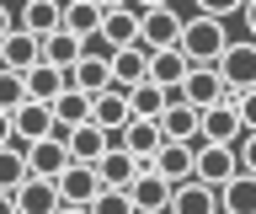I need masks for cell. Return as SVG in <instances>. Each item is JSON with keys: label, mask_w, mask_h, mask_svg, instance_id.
Returning a JSON list of instances; mask_svg holds the SVG:
<instances>
[{"label": "cell", "mask_w": 256, "mask_h": 214, "mask_svg": "<svg viewBox=\"0 0 256 214\" xmlns=\"http://www.w3.org/2000/svg\"><path fill=\"white\" fill-rule=\"evenodd\" d=\"M182 54L192 59V70H219V59L230 54V33H224L219 17H198L187 22V33H182Z\"/></svg>", "instance_id": "cell-1"}, {"label": "cell", "mask_w": 256, "mask_h": 214, "mask_svg": "<svg viewBox=\"0 0 256 214\" xmlns=\"http://www.w3.org/2000/svg\"><path fill=\"white\" fill-rule=\"evenodd\" d=\"M144 11V49L160 54V49H182V33H187V17H176L171 6H139Z\"/></svg>", "instance_id": "cell-2"}, {"label": "cell", "mask_w": 256, "mask_h": 214, "mask_svg": "<svg viewBox=\"0 0 256 214\" xmlns=\"http://www.w3.org/2000/svg\"><path fill=\"white\" fill-rule=\"evenodd\" d=\"M171 182L155 171V161H139V177H134V187H128V198H134V209L139 214H171Z\"/></svg>", "instance_id": "cell-3"}, {"label": "cell", "mask_w": 256, "mask_h": 214, "mask_svg": "<svg viewBox=\"0 0 256 214\" xmlns=\"http://www.w3.org/2000/svg\"><path fill=\"white\" fill-rule=\"evenodd\" d=\"M144 38V11H134V6H118L112 0L107 6V22H102V49H139Z\"/></svg>", "instance_id": "cell-4"}, {"label": "cell", "mask_w": 256, "mask_h": 214, "mask_svg": "<svg viewBox=\"0 0 256 214\" xmlns=\"http://www.w3.org/2000/svg\"><path fill=\"white\" fill-rule=\"evenodd\" d=\"M102 193H107V182H102V171H96V166H80V161H75V166L59 177V198H64V209H91Z\"/></svg>", "instance_id": "cell-5"}, {"label": "cell", "mask_w": 256, "mask_h": 214, "mask_svg": "<svg viewBox=\"0 0 256 214\" xmlns=\"http://www.w3.org/2000/svg\"><path fill=\"white\" fill-rule=\"evenodd\" d=\"M219 81L230 86V97L256 91V43H230V54L219 59Z\"/></svg>", "instance_id": "cell-6"}, {"label": "cell", "mask_w": 256, "mask_h": 214, "mask_svg": "<svg viewBox=\"0 0 256 214\" xmlns=\"http://www.w3.org/2000/svg\"><path fill=\"white\" fill-rule=\"evenodd\" d=\"M27 166H32V177L59 182L64 171L75 166V155H70V139H64V134H54V139H43V145H27Z\"/></svg>", "instance_id": "cell-7"}, {"label": "cell", "mask_w": 256, "mask_h": 214, "mask_svg": "<svg viewBox=\"0 0 256 214\" xmlns=\"http://www.w3.org/2000/svg\"><path fill=\"white\" fill-rule=\"evenodd\" d=\"M70 86H75V91H86V97L112 91V49H86V59L70 70Z\"/></svg>", "instance_id": "cell-8"}, {"label": "cell", "mask_w": 256, "mask_h": 214, "mask_svg": "<svg viewBox=\"0 0 256 214\" xmlns=\"http://www.w3.org/2000/svg\"><path fill=\"white\" fill-rule=\"evenodd\" d=\"M240 177V150L235 145H198V182L224 187Z\"/></svg>", "instance_id": "cell-9"}, {"label": "cell", "mask_w": 256, "mask_h": 214, "mask_svg": "<svg viewBox=\"0 0 256 214\" xmlns=\"http://www.w3.org/2000/svg\"><path fill=\"white\" fill-rule=\"evenodd\" d=\"M64 139H70V155H75L80 166H102L112 150H118V134H107L102 123H80V129L64 134Z\"/></svg>", "instance_id": "cell-10"}, {"label": "cell", "mask_w": 256, "mask_h": 214, "mask_svg": "<svg viewBox=\"0 0 256 214\" xmlns=\"http://www.w3.org/2000/svg\"><path fill=\"white\" fill-rule=\"evenodd\" d=\"M11 123H16V145H43V139H54V134H59V123H54V107H48V102H27V107H16Z\"/></svg>", "instance_id": "cell-11"}, {"label": "cell", "mask_w": 256, "mask_h": 214, "mask_svg": "<svg viewBox=\"0 0 256 214\" xmlns=\"http://www.w3.org/2000/svg\"><path fill=\"white\" fill-rule=\"evenodd\" d=\"M246 139V123H240V102H219L214 113H203V145H240Z\"/></svg>", "instance_id": "cell-12"}, {"label": "cell", "mask_w": 256, "mask_h": 214, "mask_svg": "<svg viewBox=\"0 0 256 214\" xmlns=\"http://www.w3.org/2000/svg\"><path fill=\"white\" fill-rule=\"evenodd\" d=\"M150 59H155V54L144 49H118L112 54V91H139L144 81H150Z\"/></svg>", "instance_id": "cell-13"}, {"label": "cell", "mask_w": 256, "mask_h": 214, "mask_svg": "<svg viewBox=\"0 0 256 214\" xmlns=\"http://www.w3.org/2000/svg\"><path fill=\"white\" fill-rule=\"evenodd\" d=\"M102 22H107V6H96V0H75V6H64V33L80 38L86 49L102 43Z\"/></svg>", "instance_id": "cell-14"}, {"label": "cell", "mask_w": 256, "mask_h": 214, "mask_svg": "<svg viewBox=\"0 0 256 214\" xmlns=\"http://www.w3.org/2000/svg\"><path fill=\"white\" fill-rule=\"evenodd\" d=\"M160 134H166V145H192V139H203V113H198L192 102L176 97L171 113L160 118Z\"/></svg>", "instance_id": "cell-15"}, {"label": "cell", "mask_w": 256, "mask_h": 214, "mask_svg": "<svg viewBox=\"0 0 256 214\" xmlns=\"http://www.w3.org/2000/svg\"><path fill=\"white\" fill-rule=\"evenodd\" d=\"M182 102H192L198 113H214L219 102H230V86L219 81V70H192L182 86Z\"/></svg>", "instance_id": "cell-16"}, {"label": "cell", "mask_w": 256, "mask_h": 214, "mask_svg": "<svg viewBox=\"0 0 256 214\" xmlns=\"http://www.w3.org/2000/svg\"><path fill=\"white\" fill-rule=\"evenodd\" d=\"M0 65L11 70V75H32V70L43 65V43H38L32 33H22V27H16V33L0 43Z\"/></svg>", "instance_id": "cell-17"}, {"label": "cell", "mask_w": 256, "mask_h": 214, "mask_svg": "<svg viewBox=\"0 0 256 214\" xmlns=\"http://www.w3.org/2000/svg\"><path fill=\"white\" fill-rule=\"evenodd\" d=\"M22 33H32L38 43L59 38L64 33V6H54V0H27V6H22Z\"/></svg>", "instance_id": "cell-18"}, {"label": "cell", "mask_w": 256, "mask_h": 214, "mask_svg": "<svg viewBox=\"0 0 256 214\" xmlns=\"http://www.w3.org/2000/svg\"><path fill=\"white\" fill-rule=\"evenodd\" d=\"M118 145H123L134 161H155L160 150H166V134H160V123H144V118H134V123L118 134Z\"/></svg>", "instance_id": "cell-19"}, {"label": "cell", "mask_w": 256, "mask_h": 214, "mask_svg": "<svg viewBox=\"0 0 256 214\" xmlns=\"http://www.w3.org/2000/svg\"><path fill=\"white\" fill-rule=\"evenodd\" d=\"M155 171L171 182V187H182V182H198V150H192V145H166V150L155 155Z\"/></svg>", "instance_id": "cell-20"}, {"label": "cell", "mask_w": 256, "mask_h": 214, "mask_svg": "<svg viewBox=\"0 0 256 214\" xmlns=\"http://www.w3.org/2000/svg\"><path fill=\"white\" fill-rule=\"evenodd\" d=\"M91 123H102L107 134H123L128 123H134V102H128V91H102L91 107Z\"/></svg>", "instance_id": "cell-21"}, {"label": "cell", "mask_w": 256, "mask_h": 214, "mask_svg": "<svg viewBox=\"0 0 256 214\" xmlns=\"http://www.w3.org/2000/svg\"><path fill=\"white\" fill-rule=\"evenodd\" d=\"M171 214H224L219 209V187H208V182H182L171 193Z\"/></svg>", "instance_id": "cell-22"}, {"label": "cell", "mask_w": 256, "mask_h": 214, "mask_svg": "<svg viewBox=\"0 0 256 214\" xmlns=\"http://www.w3.org/2000/svg\"><path fill=\"white\" fill-rule=\"evenodd\" d=\"M64 209V198H59V182H43V177H32L22 193H16V214H59Z\"/></svg>", "instance_id": "cell-23"}, {"label": "cell", "mask_w": 256, "mask_h": 214, "mask_svg": "<svg viewBox=\"0 0 256 214\" xmlns=\"http://www.w3.org/2000/svg\"><path fill=\"white\" fill-rule=\"evenodd\" d=\"M91 107H96V97H86V91H64L59 102H54V123H59V134H75L80 123H91Z\"/></svg>", "instance_id": "cell-24"}, {"label": "cell", "mask_w": 256, "mask_h": 214, "mask_svg": "<svg viewBox=\"0 0 256 214\" xmlns=\"http://www.w3.org/2000/svg\"><path fill=\"white\" fill-rule=\"evenodd\" d=\"M219 209L224 214H256V177L251 171H240L235 182L219 187Z\"/></svg>", "instance_id": "cell-25"}, {"label": "cell", "mask_w": 256, "mask_h": 214, "mask_svg": "<svg viewBox=\"0 0 256 214\" xmlns=\"http://www.w3.org/2000/svg\"><path fill=\"white\" fill-rule=\"evenodd\" d=\"M27 182H32L27 145H11V150H0V193H22Z\"/></svg>", "instance_id": "cell-26"}, {"label": "cell", "mask_w": 256, "mask_h": 214, "mask_svg": "<svg viewBox=\"0 0 256 214\" xmlns=\"http://www.w3.org/2000/svg\"><path fill=\"white\" fill-rule=\"evenodd\" d=\"M27 91H32V102H48V107H54V102L70 91V75L54 70V65H38V70L27 75Z\"/></svg>", "instance_id": "cell-27"}, {"label": "cell", "mask_w": 256, "mask_h": 214, "mask_svg": "<svg viewBox=\"0 0 256 214\" xmlns=\"http://www.w3.org/2000/svg\"><path fill=\"white\" fill-rule=\"evenodd\" d=\"M80 59H86V43H80V38H70V33H59V38H48V43H43V65L64 70V75H70Z\"/></svg>", "instance_id": "cell-28"}, {"label": "cell", "mask_w": 256, "mask_h": 214, "mask_svg": "<svg viewBox=\"0 0 256 214\" xmlns=\"http://www.w3.org/2000/svg\"><path fill=\"white\" fill-rule=\"evenodd\" d=\"M96 171H102V182H107V187H134V177H139V161H134V155L118 145L107 161L96 166Z\"/></svg>", "instance_id": "cell-29"}, {"label": "cell", "mask_w": 256, "mask_h": 214, "mask_svg": "<svg viewBox=\"0 0 256 214\" xmlns=\"http://www.w3.org/2000/svg\"><path fill=\"white\" fill-rule=\"evenodd\" d=\"M32 91H27V75H0V113H16V107H27Z\"/></svg>", "instance_id": "cell-30"}, {"label": "cell", "mask_w": 256, "mask_h": 214, "mask_svg": "<svg viewBox=\"0 0 256 214\" xmlns=\"http://www.w3.org/2000/svg\"><path fill=\"white\" fill-rule=\"evenodd\" d=\"M91 214H139L134 209V198H128V187H107V193L91 203Z\"/></svg>", "instance_id": "cell-31"}, {"label": "cell", "mask_w": 256, "mask_h": 214, "mask_svg": "<svg viewBox=\"0 0 256 214\" xmlns=\"http://www.w3.org/2000/svg\"><path fill=\"white\" fill-rule=\"evenodd\" d=\"M235 150H240V171H251V177H256V134H246Z\"/></svg>", "instance_id": "cell-32"}, {"label": "cell", "mask_w": 256, "mask_h": 214, "mask_svg": "<svg viewBox=\"0 0 256 214\" xmlns=\"http://www.w3.org/2000/svg\"><path fill=\"white\" fill-rule=\"evenodd\" d=\"M240 102V123H246V134H256V91H246V97H235Z\"/></svg>", "instance_id": "cell-33"}, {"label": "cell", "mask_w": 256, "mask_h": 214, "mask_svg": "<svg viewBox=\"0 0 256 214\" xmlns=\"http://www.w3.org/2000/svg\"><path fill=\"white\" fill-rule=\"evenodd\" d=\"M16 145V123H11V113H0V150H11Z\"/></svg>", "instance_id": "cell-34"}, {"label": "cell", "mask_w": 256, "mask_h": 214, "mask_svg": "<svg viewBox=\"0 0 256 214\" xmlns=\"http://www.w3.org/2000/svg\"><path fill=\"white\" fill-rule=\"evenodd\" d=\"M16 27H22V17H11V11H6V6H0V43H6V38L16 33Z\"/></svg>", "instance_id": "cell-35"}, {"label": "cell", "mask_w": 256, "mask_h": 214, "mask_svg": "<svg viewBox=\"0 0 256 214\" xmlns=\"http://www.w3.org/2000/svg\"><path fill=\"white\" fill-rule=\"evenodd\" d=\"M240 17H246V33H251V43H256V0H246V6H240Z\"/></svg>", "instance_id": "cell-36"}, {"label": "cell", "mask_w": 256, "mask_h": 214, "mask_svg": "<svg viewBox=\"0 0 256 214\" xmlns=\"http://www.w3.org/2000/svg\"><path fill=\"white\" fill-rule=\"evenodd\" d=\"M0 214H16V193H0Z\"/></svg>", "instance_id": "cell-37"}, {"label": "cell", "mask_w": 256, "mask_h": 214, "mask_svg": "<svg viewBox=\"0 0 256 214\" xmlns=\"http://www.w3.org/2000/svg\"><path fill=\"white\" fill-rule=\"evenodd\" d=\"M59 214H91V209H59Z\"/></svg>", "instance_id": "cell-38"}, {"label": "cell", "mask_w": 256, "mask_h": 214, "mask_svg": "<svg viewBox=\"0 0 256 214\" xmlns=\"http://www.w3.org/2000/svg\"><path fill=\"white\" fill-rule=\"evenodd\" d=\"M0 75H6V65H0Z\"/></svg>", "instance_id": "cell-39"}]
</instances>
